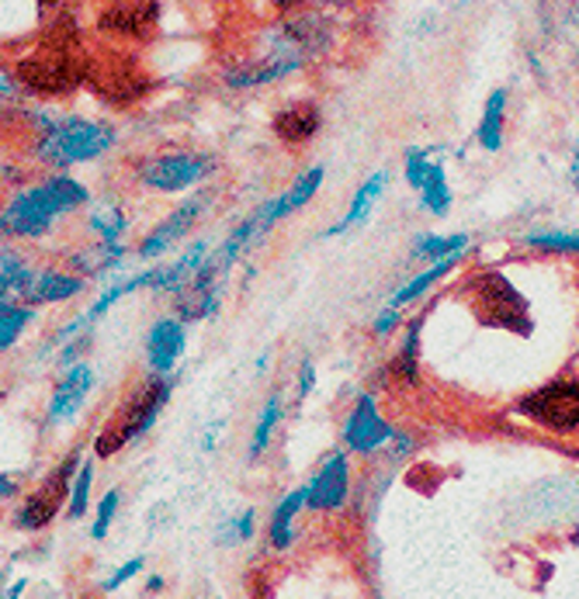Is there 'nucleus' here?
I'll use <instances>...</instances> for the list:
<instances>
[{"label": "nucleus", "mask_w": 579, "mask_h": 599, "mask_svg": "<svg viewBox=\"0 0 579 599\" xmlns=\"http://www.w3.org/2000/svg\"><path fill=\"white\" fill-rule=\"evenodd\" d=\"M84 66L81 60L60 42L35 49L32 56H22L14 66L17 87H25L28 94H43V98H60L84 84Z\"/></svg>", "instance_id": "20e7f679"}, {"label": "nucleus", "mask_w": 579, "mask_h": 599, "mask_svg": "<svg viewBox=\"0 0 579 599\" xmlns=\"http://www.w3.org/2000/svg\"><path fill=\"white\" fill-rule=\"evenodd\" d=\"M254 530H257V513L254 510H246V513H240L233 524H226L222 530H219V540L226 548H233V545H243V540H250L254 537Z\"/></svg>", "instance_id": "c756f323"}, {"label": "nucleus", "mask_w": 579, "mask_h": 599, "mask_svg": "<svg viewBox=\"0 0 579 599\" xmlns=\"http://www.w3.org/2000/svg\"><path fill=\"white\" fill-rule=\"evenodd\" d=\"M170 392H173V375H153L143 389L122 405L119 423L98 433V440H94V454L111 457V454H119L125 443L143 440L153 427H157L160 413L170 402Z\"/></svg>", "instance_id": "7ed1b4c3"}, {"label": "nucleus", "mask_w": 579, "mask_h": 599, "mask_svg": "<svg viewBox=\"0 0 579 599\" xmlns=\"http://www.w3.org/2000/svg\"><path fill=\"white\" fill-rule=\"evenodd\" d=\"M76 472H81V451H73L63 457V465L56 468L43 486H38L28 499H25V506L17 510L14 516V524L22 527V530H43L49 527L56 513H60L63 506V499H70V486H73V478Z\"/></svg>", "instance_id": "0eeeda50"}, {"label": "nucleus", "mask_w": 579, "mask_h": 599, "mask_svg": "<svg viewBox=\"0 0 579 599\" xmlns=\"http://www.w3.org/2000/svg\"><path fill=\"white\" fill-rule=\"evenodd\" d=\"M504 119H507V90L496 87L490 94L486 108H482V122L475 129V139L486 152H496L499 146H504Z\"/></svg>", "instance_id": "4be33fe9"}, {"label": "nucleus", "mask_w": 579, "mask_h": 599, "mask_svg": "<svg viewBox=\"0 0 579 599\" xmlns=\"http://www.w3.org/2000/svg\"><path fill=\"white\" fill-rule=\"evenodd\" d=\"M466 246H469L466 233H458V236H431L427 233L413 243V257L417 260H444L451 254H466Z\"/></svg>", "instance_id": "bb28decb"}, {"label": "nucleus", "mask_w": 579, "mask_h": 599, "mask_svg": "<svg viewBox=\"0 0 579 599\" xmlns=\"http://www.w3.org/2000/svg\"><path fill=\"white\" fill-rule=\"evenodd\" d=\"M323 167H309L302 178L285 191V195H278V198H272V201H264L257 211H254V222H257V240H264L272 229L281 222V219H288L292 211H299L302 205H309L316 198V191H319V184H323Z\"/></svg>", "instance_id": "9b49d317"}, {"label": "nucleus", "mask_w": 579, "mask_h": 599, "mask_svg": "<svg viewBox=\"0 0 579 599\" xmlns=\"http://www.w3.org/2000/svg\"><path fill=\"white\" fill-rule=\"evenodd\" d=\"M17 492H22V489H17V481L0 472V499H14Z\"/></svg>", "instance_id": "4c0bfd02"}, {"label": "nucleus", "mask_w": 579, "mask_h": 599, "mask_svg": "<svg viewBox=\"0 0 579 599\" xmlns=\"http://www.w3.org/2000/svg\"><path fill=\"white\" fill-rule=\"evenodd\" d=\"M226 274H229V270L219 264L216 254L205 257V264L198 267V274L191 278L178 295H173V308H178V316L184 322H202V319L219 316Z\"/></svg>", "instance_id": "6e6552de"}, {"label": "nucleus", "mask_w": 579, "mask_h": 599, "mask_svg": "<svg viewBox=\"0 0 579 599\" xmlns=\"http://www.w3.org/2000/svg\"><path fill=\"white\" fill-rule=\"evenodd\" d=\"M281 416H285V399H281V392H275L272 399L264 402L261 419H257V427H254V437H250V457H261L267 451V443H272Z\"/></svg>", "instance_id": "a878e982"}, {"label": "nucleus", "mask_w": 579, "mask_h": 599, "mask_svg": "<svg viewBox=\"0 0 579 599\" xmlns=\"http://www.w3.org/2000/svg\"><path fill=\"white\" fill-rule=\"evenodd\" d=\"M119 132L105 122L87 119H43L35 139V157L52 170H70L76 163H91L114 146Z\"/></svg>", "instance_id": "f03ea898"}, {"label": "nucleus", "mask_w": 579, "mask_h": 599, "mask_svg": "<svg viewBox=\"0 0 579 599\" xmlns=\"http://www.w3.org/2000/svg\"><path fill=\"white\" fill-rule=\"evenodd\" d=\"M313 384H316V367H313V360H305L302 367H299V384H295V399L302 402L309 392H313Z\"/></svg>", "instance_id": "f704fd0d"}, {"label": "nucleus", "mask_w": 579, "mask_h": 599, "mask_svg": "<svg viewBox=\"0 0 579 599\" xmlns=\"http://www.w3.org/2000/svg\"><path fill=\"white\" fill-rule=\"evenodd\" d=\"M35 322V308L25 302H8L0 305V354H8L11 346L25 337V330Z\"/></svg>", "instance_id": "b1692460"}, {"label": "nucleus", "mask_w": 579, "mask_h": 599, "mask_svg": "<svg viewBox=\"0 0 579 599\" xmlns=\"http://www.w3.org/2000/svg\"><path fill=\"white\" fill-rule=\"evenodd\" d=\"M38 4H52V0H38Z\"/></svg>", "instance_id": "79ce46f5"}, {"label": "nucleus", "mask_w": 579, "mask_h": 599, "mask_svg": "<svg viewBox=\"0 0 579 599\" xmlns=\"http://www.w3.org/2000/svg\"><path fill=\"white\" fill-rule=\"evenodd\" d=\"M517 413L555 433L579 430V381H552L517 402Z\"/></svg>", "instance_id": "423d86ee"}, {"label": "nucleus", "mask_w": 579, "mask_h": 599, "mask_svg": "<svg viewBox=\"0 0 579 599\" xmlns=\"http://www.w3.org/2000/svg\"><path fill=\"white\" fill-rule=\"evenodd\" d=\"M188 351V333L181 319H157L146 333V364L153 375H173V367Z\"/></svg>", "instance_id": "f8f14e48"}, {"label": "nucleus", "mask_w": 579, "mask_h": 599, "mask_svg": "<svg viewBox=\"0 0 579 599\" xmlns=\"http://www.w3.org/2000/svg\"><path fill=\"white\" fill-rule=\"evenodd\" d=\"M143 565H146V558H140V554H136V558H132V562H125V565H122L119 572H114L111 578H105V583H101V589H105V592H114V589H122V586L129 583L132 575H140V572H143Z\"/></svg>", "instance_id": "72a5a7b5"}, {"label": "nucleus", "mask_w": 579, "mask_h": 599, "mask_svg": "<svg viewBox=\"0 0 579 599\" xmlns=\"http://www.w3.org/2000/svg\"><path fill=\"white\" fill-rule=\"evenodd\" d=\"M396 322H399V316H396V308H389L385 305L382 313H378V319H375V333L378 337H385V333H393L396 330Z\"/></svg>", "instance_id": "c9c22d12"}, {"label": "nucleus", "mask_w": 579, "mask_h": 599, "mask_svg": "<svg viewBox=\"0 0 579 599\" xmlns=\"http://www.w3.org/2000/svg\"><path fill=\"white\" fill-rule=\"evenodd\" d=\"M125 260V243H108V240H94L91 246H81L70 254L73 274H105V270H119Z\"/></svg>", "instance_id": "aec40b11"}, {"label": "nucleus", "mask_w": 579, "mask_h": 599, "mask_svg": "<svg viewBox=\"0 0 579 599\" xmlns=\"http://www.w3.org/2000/svg\"><path fill=\"white\" fill-rule=\"evenodd\" d=\"M84 288H87V281L81 274H67V270L46 267V270H35V274H32L28 288L22 292V302L32 305V308H38V305H63V302H70L76 295H84Z\"/></svg>", "instance_id": "2eb2a0df"}, {"label": "nucleus", "mask_w": 579, "mask_h": 599, "mask_svg": "<svg viewBox=\"0 0 579 599\" xmlns=\"http://www.w3.org/2000/svg\"><path fill=\"white\" fill-rule=\"evenodd\" d=\"M119 502H122V492L119 489H108V496L101 499V506H98V519H94V527H91V537L94 540H105L108 537V527L114 524V513H119Z\"/></svg>", "instance_id": "2f4dec72"}, {"label": "nucleus", "mask_w": 579, "mask_h": 599, "mask_svg": "<svg viewBox=\"0 0 579 599\" xmlns=\"http://www.w3.org/2000/svg\"><path fill=\"white\" fill-rule=\"evenodd\" d=\"M451 187H448V173H444V163H434L427 181L420 187V205L431 211V216H448L451 211Z\"/></svg>", "instance_id": "393cba45"}, {"label": "nucleus", "mask_w": 579, "mask_h": 599, "mask_svg": "<svg viewBox=\"0 0 579 599\" xmlns=\"http://www.w3.org/2000/svg\"><path fill=\"white\" fill-rule=\"evenodd\" d=\"M87 201L91 195L81 181L67 178V173H52L46 181L14 191V198L4 205L0 219H4V233L14 240H43L70 211L84 208Z\"/></svg>", "instance_id": "f257e3e1"}, {"label": "nucleus", "mask_w": 579, "mask_h": 599, "mask_svg": "<svg viewBox=\"0 0 579 599\" xmlns=\"http://www.w3.org/2000/svg\"><path fill=\"white\" fill-rule=\"evenodd\" d=\"M385 184H389V173H385V170H375L369 181L358 184L351 205H347V211H343V219H340L334 229H326V240H330V236H340V233H351L354 225H364V222H369V216H372V208L378 205Z\"/></svg>", "instance_id": "6ab92c4d"}, {"label": "nucleus", "mask_w": 579, "mask_h": 599, "mask_svg": "<svg viewBox=\"0 0 579 599\" xmlns=\"http://www.w3.org/2000/svg\"><path fill=\"white\" fill-rule=\"evenodd\" d=\"M309 502V486L295 489V492H288L275 513H272V527H267V540H272V548L275 551H285V548H292V540H295V530H292V519L302 513V506Z\"/></svg>", "instance_id": "412c9836"}, {"label": "nucleus", "mask_w": 579, "mask_h": 599, "mask_svg": "<svg viewBox=\"0 0 579 599\" xmlns=\"http://www.w3.org/2000/svg\"><path fill=\"white\" fill-rule=\"evenodd\" d=\"M524 243L555 249V254H579V233H531L524 236Z\"/></svg>", "instance_id": "7c9ffc66"}, {"label": "nucleus", "mask_w": 579, "mask_h": 599, "mask_svg": "<svg viewBox=\"0 0 579 599\" xmlns=\"http://www.w3.org/2000/svg\"><path fill=\"white\" fill-rule=\"evenodd\" d=\"M458 260H461V254H451V257H444V260H434V267L431 270H423V274H417L410 284H402L399 292L389 298V308H402V305H410L413 298H420L427 288H434L444 274H451V270L458 267Z\"/></svg>", "instance_id": "5701e85b"}, {"label": "nucleus", "mask_w": 579, "mask_h": 599, "mask_svg": "<svg viewBox=\"0 0 579 599\" xmlns=\"http://www.w3.org/2000/svg\"><path fill=\"white\" fill-rule=\"evenodd\" d=\"M94 389V371H91V364H70L67 367V375L56 381V389H52V399H49V423L52 427H60V423H70L76 413L84 409V402Z\"/></svg>", "instance_id": "ddd939ff"}, {"label": "nucleus", "mask_w": 579, "mask_h": 599, "mask_svg": "<svg viewBox=\"0 0 579 599\" xmlns=\"http://www.w3.org/2000/svg\"><path fill=\"white\" fill-rule=\"evenodd\" d=\"M205 254H208V243L205 240H195L184 254L167 264V267H157V274H153V288L149 292H160V295H178L181 288L198 274V267L205 264Z\"/></svg>", "instance_id": "a211bd4d"}, {"label": "nucleus", "mask_w": 579, "mask_h": 599, "mask_svg": "<svg viewBox=\"0 0 579 599\" xmlns=\"http://www.w3.org/2000/svg\"><path fill=\"white\" fill-rule=\"evenodd\" d=\"M87 225L94 229V233H98V240L122 243L125 229H129V219H125V211H122V208L108 205V208H94V211H91V219H87Z\"/></svg>", "instance_id": "cd10ccee"}, {"label": "nucleus", "mask_w": 579, "mask_h": 599, "mask_svg": "<svg viewBox=\"0 0 579 599\" xmlns=\"http://www.w3.org/2000/svg\"><path fill=\"white\" fill-rule=\"evenodd\" d=\"M285 8H347L351 0H281Z\"/></svg>", "instance_id": "e433bc0d"}, {"label": "nucleus", "mask_w": 579, "mask_h": 599, "mask_svg": "<svg viewBox=\"0 0 579 599\" xmlns=\"http://www.w3.org/2000/svg\"><path fill=\"white\" fill-rule=\"evenodd\" d=\"M347 496H351V465L347 454H330V461L316 472V478L309 481V510H340Z\"/></svg>", "instance_id": "4468645a"}, {"label": "nucleus", "mask_w": 579, "mask_h": 599, "mask_svg": "<svg viewBox=\"0 0 579 599\" xmlns=\"http://www.w3.org/2000/svg\"><path fill=\"white\" fill-rule=\"evenodd\" d=\"M91 486H94V465H91V461H84L81 472H76V478H73V486H70V506H67L70 519H81L87 513V506H91Z\"/></svg>", "instance_id": "c85d7f7f"}, {"label": "nucleus", "mask_w": 579, "mask_h": 599, "mask_svg": "<svg viewBox=\"0 0 579 599\" xmlns=\"http://www.w3.org/2000/svg\"><path fill=\"white\" fill-rule=\"evenodd\" d=\"M208 201H212V195H191L184 205L173 208L160 225L149 229L146 240L136 246V257H140V260H157V257H164L173 243L184 240V236L191 233V229L198 225V219L205 216Z\"/></svg>", "instance_id": "1a4fd4ad"}, {"label": "nucleus", "mask_w": 579, "mask_h": 599, "mask_svg": "<svg viewBox=\"0 0 579 599\" xmlns=\"http://www.w3.org/2000/svg\"><path fill=\"white\" fill-rule=\"evenodd\" d=\"M25 586H28V583H25V578H17V583H14V586H11V589L4 592V596H0V599H17V596H22V592H25Z\"/></svg>", "instance_id": "ea45409f"}, {"label": "nucleus", "mask_w": 579, "mask_h": 599, "mask_svg": "<svg viewBox=\"0 0 579 599\" xmlns=\"http://www.w3.org/2000/svg\"><path fill=\"white\" fill-rule=\"evenodd\" d=\"M146 589H149V592H160V589H164V578H160V575H153L149 583H146Z\"/></svg>", "instance_id": "a19ab883"}, {"label": "nucleus", "mask_w": 579, "mask_h": 599, "mask_svg": "<svg viewBox=\"0 0 579 599\" xmlns=\"http://www.w3.org/2000/svg\"><path fill=\"white\" fill-rule=\"evenodd\" d=\"M319 125H323V114H319V108H316L313 101L285 105V108L275 114V122H272L275 135H278L281 143H288V146H302V143H309V139H313V135L319 132Z\"/></svg>", "instance_id": "dca6fc26"}, {"label": "nucleus", "mask_w": 579, "mask_h": 599, "mask_svg": "<svg viewBox=\"0 0 579 599\" xmlns=\"http://www.w3.org/2000/svg\"><path fill=\"white\" fill-rule=\"evenodd\" d=\"M431 167H434V160L427 157V149H410L407 152V184L420 191L423 181H427Z\"/></svg>", "instance_id": "473e14b6"}, {"label": "nucleus", "mask_w": 579, "mask_h": 599, "mask_svg": "<svg viewBox=\"0 0 579 599\" xmlns=\"http://www.w3.org/2000/svg\"><path fill=\"white\" fill-rule=\"evenodd\" d=\"M396 440V430L378 416V405H375V395H358L351 416L343 423V443L347 451L354 454H372L385 443Z\"/></svg>", "instance_id": "9d476101"}, {"label": "nucleus", "mask_w": 579, "mask_h": 599, "mask_svg": "<svg viewBox=\"0 0 579 599\" xmlns=\"http://www.w3.org/2000/svg\"><path fill=\"white\" fill-rule=\"evenodd\" d=\"M14 98V84L8 81V73H0V101H8Z\"/></svg>", "instance_id": "58836bf2"}, {"label": "nucleus", "mask_w": 579, "mask_h": 599, "mask_svg": "<svg viewBox=\"0 0 579 599\" xmlns=\"http://www.w3.org/2000/svg\"><path fill=\"white\" fill-rule=\"evenodd\" d=\"M157 22V4L153 0H122V4H114L101 14V28L111 32V35H146Z\"/></svg>", "instance_id": "f3484780"}, {"label": "nucleus", "mask_w": 579, "mask_h": 599, "mask_svg": "<svg viewBox=\"0 0 579 599\" xmlns=\"http://www.w3.org/2000/svg\"><path fill=\"white\" fill-rule=\"evenodd\" d=\"M216 160L205 152H157L136 167V178L160 195H178V191L198 187L205 178H212Z\"/></svg>", "instance_id": "39448f33"}]
</instances>
